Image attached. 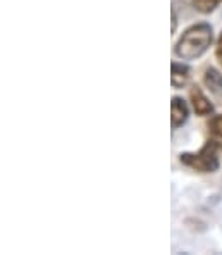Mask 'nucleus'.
Instances as JSON below:
<instances>
[{
  "label": "nucleus",
  "instance_id": "nucleus-2",
  "mask_svg": "<svg viewBox=\"0 0 222 255\" xmlns=\"http://www.w3.org/2000/svg\"><path fill=\"white\" fill-rule=\"evenodd\" d=\"M179 162L191 171L202 174H214L221 169V143L217 140H209L198 152L179 153Z\"/></svg>",
  "mask_w": 222,
  "mask_h": 255
},
{
  "label": "nucleus",
  "instance_id": "nucleus-9",
  "mask_svg": "<svg viewBox=\"0 0 222 255\" xmlns=\"http://www.w3.org/2000/svg\"><path fill=\"white\" fill-rule=\"evenodd\" d=\"M216 59L219 61L221 67H222V31H221L219 38H217V42H216Z\"/></svg>",
  "mask_w": 222,
  "mask_h": 255
},
{
  "label": "nucleus",
  "instance_id": "nucleus-7",
  "mask_svg": "<svg viewBox=\"0 0 222 255\" xmlns=\"http://www.w3.org/2000/svg\"><path fill=\"white\" fill-rule=\"evenodd\" d=\"M190 2L193 9L198 10L200 14H212L222 0H190Z\"/></svg>",
  "mask_w": 222,
  "mask_h": 255
},
{
  "label": "nucleus",
  "instance_id": "nucleus-8",
  "mask_svg": "<svg viewBox=\"0 0 222 255\" xmlns=\"http://www.w3.org/2000/svg\"><path fill=\"white\" fill-rule=\"evenodd\" d=\"M207 126H209V131L214 138L222 140V114H217V116H214V118H210Z\"/></svg>",
  "mask_w": 222,
  "mask_h": 255
},
{
  "label": "nucleus",
  "instance_id": "nucleus-1",
  "mask_svg": "<svg viewBox=\"0 0 222 255\" xmlns=\"http://www.w3.org/2000/svg\"><path fill=\"white\" fill-rule=\"evenodd\" d=\"M212 42V26L209 22H197L181 33V36L174 45V55L181 61H197L209 50Z\"/></svg>",
  "mask_w": 222,
  "mask_h": 255
},
{
  "label": "nucleus",
  "instance_id": "nucleus-5",
  "mask_svg": "<svg viewBox=\"0 0 222 255\" xmlns=\"http://www.w3.org/2000/svg\"><path fill=\"white\" fill-rule=\"evenodd\" d=\"M202 81H203V85H205V88L210 92V95H212L217 102L222 104V73L221 71L212 66L207 67V69L203 71Z\"/></svg>",
  "mask_w": 222,
  "mask_h": 255
},
{
  "label": "nucleus",
  "instance_id": "nucleus-3",
  "mask_svg": "<svg viewBox=\"0 0 222 255\" xmlns=\"http://www.w3.org/2000/svg\"><path fill=\"white\" fill-rule=\"evenodd\" d=\"M190 102H191V107H193L195 114L202 116V118L212 116L214 111H216L212 100L205 95V92H203L198 85H191L190 86Z\"/></svg>",
  "mask_w": 222,
  "mask_h": 255
},
{
  "label": "nucleus",
  "instance_id": "nucleus-6",
  "mask_svg": "<svg viewBox=\"0 0 222 255\" xmlns=\"http://www.w3.org/2000/svg\"><path fill=\"white\" fill-rule=\"evenodd\" d=\"M191 80V67L184 62H171V85L174 90L184 88Z\"/></svg>",
  "mask_w": 222,
  "mask_h": 255
},
{
  "label": "nucleus",
  "instance_id": "nucleus-10",
  "mask_svg": "<svg viewBox=\"0 0 222 255\" xmlns=\"http://www.w3.org/2000/svg\"><path fill=\"white\" fill-rule=\"evenodd\" d=\"M176 28H178V14H176L174 7H172V33L176 31Z\"/></svg>",
  "mask_w": 222,
  "mask_h": 255
},
{
  "label": "nucleus",
  "instance_id": "nucleus-4",
  "mask_svg": "<svg viewBox=\"0 0 222 255\" xmlns=\"http://www.w3.org/2000/svg\"><path fill=\"white\" fill-rule=\"evenodd\" d=\"M190 119V106L183 97L174 95L171 99V125L172 129H178L186 125V121Z\"/></svg>",
  "mask_w": 222,
  "mask_h": 255
}]
</instances>
